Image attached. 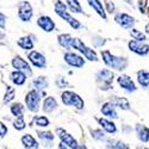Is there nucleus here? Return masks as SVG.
<instances>
[{"label": "nucleus", "mask_w": 149, "mask_h": 149, "mask_svg": "<svg viewBox=\"0 0 149 149\" xmlns=\"http://www.w3.org/2000/svg\"><path fill=\"white\" fill-rule=\"evenodd\" d=\"M55 13L60 18L66 20L70 25V28H73L74 30H78L81 28V23L69 13L67 10V5L63 1H61V0H56V3H55Z\"/></svg>", "instance_id": "f257e3e1"}, {"label": "nucleus", "mask_w": 149, "mask_h": 149, "mask_svg": "<svg viewBox=\"0 0 149 149\" xmlns=\"http://www.w3.org/2000/svg\"><path fill=\"white\" fill-rule=\"evenodd\" d=\"M102 58L104 61V63L110 67V68H113L116 70H123L128 67V60L124 58V57H117L113 54H111L109 50H102L100 53Z\"/></svg>", "instance_id": "f03ea898"}, {"label": "nucleus", "mask_w": 149, "mask_h": 149, "mask_svg": "<svg viewBox=\"0 0 149 149\" xmlns=\"http://www.w3.org/2000/svg\"><path fill=\"white\" fill-rule=\"evenodd\" d=\"M97 85L103 91H109L112 86V81L115 79V74L110 69H102L97 73Z\"/></svg>", "instance_id": "7ed1b4c3"}, {"label": "nucleus", "mask_w": 149, "mask_h": 149, "mask_svg": "<svg viewBox=\"0 0 149 149\" xmlns=\"http://www.w3.org/2000/svg\"><path fill=\"white\" fill-rule=\"evenodd\" d=\"M61 100L66 106H74L78 110H82L85 106V103L82 100V98L78 94L74 93L72 91H65L61 94Z\"/></svg>", "instance_id": "20e7f679"}, {"label": "nucleus", "mask_w": 149, "mask_h": 149, "mask_svg": "<svg viewBox=\"0 0 149 149\" xmlns=\"http://www.w3.org/2000/svg\"><path fill=\"white\" fill-rule=\"evenodd\" d=\"M40 102H41V95L37 90H31L25 95V104L29 111L31 112H37L40 110Z\"/></svg>", "instance_id": "39448f33"}, {"label": "nucleus", "mask_w": 149, "mask_h": 149, "mask_svg": "<svg viewBox=\"0 0 149 149\" xmlns=\"http://www.w3.org/2000/svg\"><path fill=\"white\" fill-rule=\"evenodd\" d=\"M56 134L58 136V139L61 140V142H63L67 148H70V149H77V148H86V146H79L77 140L73 137V136L67 132L65 129H62V128H57L56 129Z\"/></svg>", "instance_id": "423d86ee"}, {"label": "nucleus", "mask_w": 149, "mask_h": 149, "mask_svg": "<svg viewBox=\"0 0 149 149\" xmlns=\"http://www.w3.org/2000/svg\"><path fill=\"white\" fill-rule=\"evenodd\" d=\"M32 6L28 1H20L18 5V17L22 22H30L32 18Z\"/></svg>", "instance_id": "0eeeda50"}, {"label": "nucleus", "mask_w": 149, "mask_h": 149, "mask_svg": "<svg viewBox=\"0 0 149 149\" xmlns=\"http://www.w3.org/2000/svg\"><path fill=\"white\" fill-rule=\"evenodd\" d=\"M128 47H129V50L137 54V55H141V56H146L149 54V45L143 43V42H140V41H136V40H132L128 43Z\"/></svg>", "instance_id": "6e6552de"}, {"label": "nucleus", "mask_w": 149, "mask_h": 149, "mask_svg": "<svg viewBox=\"0 0 149 149\" xmlns=\"http://www.w3.org/2000/svg\"><path fill=\"white\" fill-rule=\"evenodd\" d=\"M63 60L67 65H69L70 67H74V68H81L85 65V60L80 55H78L75 53H70V52L66 53L63 55Z\"/></svg>", "instance_id": "1a4fd4ad"}, {"label": "nucleus", "mask_w": 149, "mask_h": 149, "mask_svg": "<svg viewBox=\"0 0 149 149\" xmlns=\"http://www.w3.org/2000/svg\"><path fill=\"white\" fill-rule=\"evenodd\" d=\"M115 22L123 29H131L135 25V18L127 13H117L115 16Z\"/></svg>", "instance_id": "9d476101"}, {"label": "nucleus", "mask_w": 149, "mask_h": 149, "mask_svg": "<svg viewBox=\"0 0 149 149\" xmlns=\"http://www.w3.org/2000/svg\"><path fill=\"white\" fill-rule=\"evenodd\" d=\"M117 82H118V85L120 86L124 91H127L129 93H132V92H135L136 90H137L135 82L132 81V79L129 75H120V77H118L117 78Z\"/></svg>", "instance_id": "9b49d317"}, {"label": "nucleus", "mask_w": 149, "mask_h": 149, "mask_svg": "<svg viewBox=\"0 0 149 149\" xmlns=\"http://www.w3.org/2000/svg\"><path fill=\"white\" fill-rule=\"evenodd\" d=\"M28 58L30 60V62H31V63H32L35 67L40 68V69H43V68H45V66H47V60H45V57H44L41 53L36 52V50L30 52L29 55H28Z\"/></svg>", "instance_id": "f8f14e48"}, {"label": "nucleus", "mask_w": 149, "mask_h": 149, "mask_svg": "<svg viewBox=\"0 0 149 149\" xmlns=\"http://www.w3.org/2000/svg\"><path fill=\"white\" fill-rule=\"evenodd\" d=\"M37 25L45 32H52L56 28L54 20L49 16H41L38 19H37Z\"/></svg>", "instance_id": "ddd939ff"}, {"label": "nucleus", "mask_w": 149, "mask_h": 149, "mask_svg": "<svg viewBox=\"0 0 149 149\" xmlns=\"http://www.w3.org/2000/svg\"><path fill=\"white\" fill-rule=\"evenodd\" d=\"M12 66H13L15 69L17 70H22L24 73H26L28 75H31V68H30V65L28 63V62L22 58L20 56H16L13 60H12Z\"/></svg>", "instance_id": "4468645a"}, {"label": "nucleus", "mask_w": 149, "mask_h": 149, "mask_svg": "<svg viewBox=\"0 0 149 149\" xmlns=\"http://www.w3.org/2000/svg\"><path fill=\"white\" fill-rule=\"evenodd\" d=\"M100 112H102L103 116H105L107 118H112V119H117L118 118L116 106L113 105V103H110V102L104 103L102 105V107H100Z\"/></svg>", "instance_id": "2eb2a0df"}, {"label": "nucleus", "mask_w": 149, "mask_h": 149, "mask_svg": "<svg viewBox=\"0 0 149 149\" xmlns=\"http://www.w3.org/2000/svg\"><path fill=\"white\" fill-rule=\"evenodd\" d=\"M86 1L88 3V5L95 11V13L103 18L104 20L107 19V15H106V11H105V7L103 5V3L100 1V0H86Z\"/></svg>", "instance_id": "dca6fc26"}, {"label": "nucleus", "mask_w": 149, "mask_h": 149, "mask_svg": "<svg viewBox=\"0 0 149 149\" xmlns=\"http://www.w3.org/2000/svg\"><path fill=\"white\" fill-rule=\"evenodd\" d=\"M97 122L99 123V125L102 127V129L105 132H107V134H116L117 132V127H116V124L112 120L102 117V118H98Z\"/></svg>", "instance_id": "f3484780"}, {"label": "nucleus", "mask_w": 149, "mask_h": 149, "mask_svg": "<svg viewBox=\"0 0 149 149\" xmlns=\"http://www.w3.org/2000/svg\"><path fill=\"white\" fill-rule=\"evenodd\" d=\"M135 130H136V134H137V139L141 142H143V143L149 142V128L148 127L139 123V124H136Z\"/></svg>", "instance_id": "a211bd4d"}, {"label": "nucleus", "mask_w": 149, "mask_h": 149, "mask_svg": "<svg viewBox=\"0 0 149 149\" xmlns=\"http://www.w3.org/2000/svg\"><path fill=\"white\" fill-rule=\"evenodd\" d=\"M11 80H12V82H13L15 85L22 86V85L25 84V81H26V74L24 72H22V70H17L16 69L15 72H12V74H11Z\"/></svg>", "instance_id": "6ab92c4d"}, {"label": "nucleus", "mask_w": 149, "mask_h": 149, "mask_svg": "<svg viewBox=\"0 0 149 149\" xmlns=\"http://www.w3.org/2000/svg\"><path fill=\"white\" fill-rule=\"evenodd\" d=\"M56 107H57V102H56V99L54 97H47L44 99L43 107H42V110L44 111V112L50 113V112H53Z\"/></svg>", "instance_id": "aec40b11"}, {"label": "nucleus", "mask_w": 149, "mask_h": 149, "mask_svg": "<svg viewBox=\"0 0 149 149\" xmlns=\"http://www.w3.org/2000/svg\"><path fill=\"white\" fill-rule=\"evenodd\" d=\"M22 144L25 147V148H28V149H35V148H38L40 147L38 142H37L33 139V136H31L30 134L24 135L23 137H22Z\"/></svg>", "instance_id": "412c9836"}, {"label": "nucleus", "mask_w": 149, "mask_h": 149, "mask_svg": "<svg viewBox=\"0 0 149 149\" xmlns=\"http://www.w3.org/2000/svg\"><path fill=\"white\" fill-rule=\"evenodd\" d=\"M115 106H117L118 109L123 110V111H128L130 110V103L128 102V99L125 98H122V97H113L112 98V102Z\"/></svg>", "instance_id": "4be33fe9"}, {"label": "nucleus", "mask_w": 149, "mask_h": 149, "mask_svg": "<svg viewBox=\"0 0 149 149\" xmlns=\"http://www.w3.org/2000/svg\"><path fill=\"white\" fill-rule=\"evenodd\" d=\"M137 82L144 88L149 87V72H147L144 69L139 70L137 72Z\"/></svg>", "instance_id": "5701e85b"}, {"label": "nucleus", "mask_w": 149, "mask_h": 149, "mask_svg": "<svg viewBox=\"0 0 149 149\" xmlns=\"http://www.w3.org/2000/svg\"><path fill=\"white\" fill-rule=\"evenodd\" d=\"M17 44H18V47L24 49V50H31V49L33 48V42L30 38V36L20 37V38L18 40V42H17Z\"/></svg>", "instance_id": "b1692460"}, {"label": "nucleus", "mask_w": 149, "mask_h": 149, "mask_svg": "<svg viewBox=\"0 0 149 149\" xmlns=\"http://www.w3.org/2000/svg\"><path fill=\"white\" fill-rule=\"evenodd\" d=\"M72 38H73V37H72L69 33H62V35H58V36H57V42H58V44H60L62 48L69 49V48H70Z\"/></svg>", "instance_id": "393cba45"}, {"label": "nucleus", "mask_w": 149, "mask_h": 149, "mask_svg": "<svg viewBox=\"0 0 149 149\" xmlns=\"http://www.w3.org/2000/svg\"><path fill=\"white\" fill-rule=\"evenodd\" d=\"M67 6L73 13H82V7L79 3V0H66Z\"/></svg>", "instance_id": "a878e982"}, {"label": "nucleus", "mask_w": 149, "mask_h": 149, "mask_svg": "<svg viewBox=\"0 0 149 149\" xmlns=\"http://www.w3.org/2000/svg\"><path fill=\"white\" fill-rule=\"evenodd\" d=\"M33 86H35V90H37L40 92V91L44 90L48 86V80L45 79V77H40V78H37L36 80H33Z\"/></svg>", "instance_id": "bb28decb"}, {"label": "nucleus", "mask_w": 149, "mask_h": 149, "mask_svg": "<svg viewBox=\"0 0 149 149\" xmlns=\"http://www.w3.org/2000/svg\"><path fill=\"white\" fill-rule=\"evenodd\" d=\"M70 48H74V49H77V50L79 53H84V50L86 49V45L84 44V42L78 38V37H75V38H72V42H70Z\"/></svg>", "instance_id": "cd10ccee"}, {"label": "nucleus", "mask_w": 149, "mask_h": 149, "mask_svg": "<svg viewBox=\"0 0 149 149\" xmlns=\"http://www.w3.org/2000/svg\"><path fill=\"white\" fill-rule=\"evenodd\" d=\"M11 113L16 116V117H22L23 116V112H24V106L20 104V103H15V104H12L11 107Z\"/></svg>", "instance_id": "c85d7f7f"}, {"label": "nucleus", "mask_w": 149, "mask_h": 149, "mask_svg": "<svg viewBox=\"0 0 149 149\" xmlns=\"http://www.w3.org/2000/svg\"><path fill=\"white\" fill-rule=\"evenodd\" d=\"M82 55H84L86 58H87L88 61H93V62H97V61H99L97 53L93 50V49H91V48H88V47H86V49L84 50Z\"/></svg>", "instance_id": "c756f323"}, {"label": "nucleus", "mask_w": 149, "mask_h": 149, "mask_svg": "<svg viewBox=\"0 0 149 149\" xmlns=\"http://www.w3.org/2000/svg\"><path fill=\"white\" fill-rule=\"evenodd\" d=\"M129 30H130V36L132 37L134 40L140 41V42H144V41L147 40V36H146L143 32L136 30V29H134V28H131V29H129Z\"/></svg>", "instance_id": "7c9ffc66"}, {"label": "nucleus", "mask_w": 149, "mask_h": 149, "mask_svg": "<svg viewBox=\"0 0 149 149\" xmlns=\"http://www.w3.org/2000/svg\"><path fill=\"white\" fill-rule=\"evenodd\" d=\"M106 148H112V149H128L129 146H127L122 141H109L106 144Z\"/></svg>", "instance_id": "2f4dec72"}, {"label": "nucleus", "mask_w": 149, "mask_h": 149, "mask_svg": "<svg viewBox=\"0 0 149 149\" xmlns=\"http://www.w3.org/2000/svg\"><path fill=\"white\" fill-rule=\"evenodd\" d=\"M33 123L36 124L37 127H41V128H45L48 127L49 124H50V122H49V119L45 117V116H37L33 118Z\"/></svg>", "instance_id": "473e14b6"}, {"label": "nucleus", "mask_w": 149, "mask_h": 149, "mask_svg": "<svg viewBox=\"0 0 149 149\" xmlns=\"http://www.w3.org/2000/svg\"><path fill=\"white\" fill-rule=\"evenodd\" d=\"M15 94H16L15 88H13V87H11V86H7L6 93H5V95H4V103H10L11 100H13Z\"/></svg>", "instance_id": "72a5a7b5"}, {"label": "nucleus", "mask_w": 149, "mask_h": 149, "mask_svg": "<svg viewBox=\"0 0 149 149\" xmlns=\"http://www.w3.org/2000/svg\"><path fill=\"white\" fill-rule=\"evenodd\" d=\"M13 127L17 130H23L24 128L26 127V123H25V120H24L23 116L22 117H17V119L13 122Z\"/></svg>", "instance_id": "f704fd0d"}, {"label": "nucleus", "mask_w": 149, "mask_h": 149, "mask_svg": "<svg viewBox=\"0 0 149 149\" xmlns=\"http://www.w3.org/2000/svg\"><path fill=\"white\" fill-rule=\"evenodd\" d=\"M38 137L42 139L43 141H53L54 135L50 131H38Z\"/></svg>", "instance_id": "c9c22d12"}, {"label": "nucleus", "mask_w": 149, "mask_h": 149, "mask_svg": "<svg viewBox=\"0 0 149 149\" xmlns=\"http://www.w3.org/2000/svg\"><path fill=\"white\" fill-rule=\"evenodd\" d=\"M91 134L94 140H98V141L105 140V134L103 130H91Z\"/></svg>", "instance_id": "e433bc0d"}, {"label": "nucleus", "mask_w": 149, "mask_h": 149, "mask_svg": "<svg viewBox=\"0 0 149 149\" xmlns=\"http://www.w3.org/2000/svg\"><path fill=\"white\" fill-rule=\"evenodd\" d=\"M137 4H139V10H140V12L144 15V13H146V10H147V4H148V1H147V0H139Z\"/></svg>", "instance_id": "4c0bfd02"}, {"label": "nucleus", "mask_w": 149, "mask_h": 149, "mask_svg": "<svg viewBox=\"0 0 149 149\" xmlns=\"http://www.w3.org/2000/svg\"><path fill=\"white\" fill-rule=\"evenodd\" d=\"M105 5H106L105 11L109 12V13H112V12L115 11V4H113V3H111L110 0H105Z\"/></svg>", "instance_id": "58836bf2"}, {"label": "nucleus", "mask_w": 149, "mask_h": 149, "mask_svg": "<svg viewBox=\"0 0 149 149\" xmlns=\"http://www.w3.org/2000/svg\"><path fill=\"white\" fill-rule=\"evenodd\" d=\"M7 132H8L7 127L5 125L3 122H0V137H4L5 135H7Z\"/></svg>", "instance_id": "ea45409f"}, {"label": "nucleus", "mask_w": 149, "mask_h": 149, "mask_svg": "<svg viewBox=\"0 0 149 149\" xmlns=\"http://www.w3.org/2000/svg\"><path fill=\"white\" fill-rule=\"evenodd\" d=\"M5 24H6V16L0 12V28L4 29L5 28Z\"/></svg>", "instance_id": "a19ab883"}, {"label": "nucleus", "mask_w": 149, "mask_h": 149, "mask_svg": "<svg viewBox=\"0 0 149 149\" xmlns=\"http://www.w3.org/2000/svg\"><path fill=\"white\" fill-rule=\"evenodd\" d=\"M146 33H147V35H149V23L146 25Z\"/></svg>", "instance_id": "79ce46f5"}, {"label": "nucleus", "mask_w": 149, "mask_h": 149, "mask_svg": "<svg viewBox=\"0 0 149 149\" xmlns=\"http://www.w3.org/2000/svg\"><path fill=\"white\" fill-rule=\"evenodd\" d=\"M4 37H5V33H4V32H3L1 30H0V40H3Z\"/></svg>", "instance_id": "37998d69"}, {"label": "nucleus", "mask_w": 149, "mask_h": 149, "mask_svg": "<svg viewBox=\"0 0 149 149\" xmlns=\"http://www.w3.org/2000/svg\"><path fill=\"white\" fill-rule=\"evenodd\" d=\"M123 1H125V3L129 4V5H132V0H123Z\"/></svg>", "instance_id": "c03bdc74"}]
</instances>
